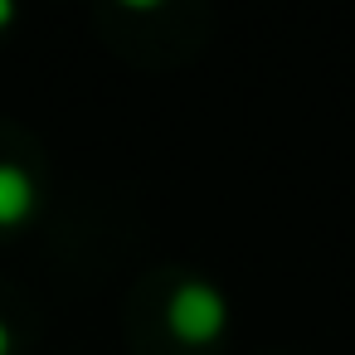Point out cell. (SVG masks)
<instances>
[{
	"label": "cell",
	"mask_w": 355,
	"mask_h": 355,
	"mask_svg": "<svg viewBox=\"0 0 355 355\" xmlns=\"http://www.w3.org/2000/svg\"><path fill=\"white\" fill-rule=\"evenodd\" d=\"M10 20H15V6H6V0H0V30H6Z\"/></svg>",
	"instance_id": "3957f363"
},
{
	"label": "cell",
	"mask_w": 355,
	"mask_h": 355,
	"mask_svg": "<svg viewBox=\"0 0 355 355\" xmlns=\"http://www.w3.org/2000/svg\"><path fill=\"white\" fill-rule=\"evenodd\" d=\"M224 321H229V306H224V297H219L209 282H180V287L171 292V302H166V326H171L175 340H185V345H209V340H219Z\"/></svg>",
	"instance_id": "6da1fadb"
},
{
	"label": "cell",
	"mask_w": 355,
	"mask_h": 355,
	"mask_svg": "<svg viewBox=\"0 0 355 355\" xmlns=\"http://www.w3.org/2000/svg\"><path fill=\"white\" fill-rule=\"evenodd\" d=\"M35 180L25 166H10V161H0V229H15L35 214Z\"/></svg>",
	"instance_id": "7a4b0ae2"
},
{
	"label": "cell",
	"mask_w": 355,
	"mask_h": 355,
	"mask_svg": "<svg viewBox=\"0 0 355 355\" xmlns=\"http://www.w3.org/2000/svg\"><path fill=\"white\" fill-rule=\"evenodd\" d=\"M0 355H10V326L0 321Z\"/></svg>",
	"instance_id": "277c9868"
}]
</instances>
